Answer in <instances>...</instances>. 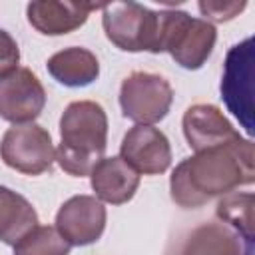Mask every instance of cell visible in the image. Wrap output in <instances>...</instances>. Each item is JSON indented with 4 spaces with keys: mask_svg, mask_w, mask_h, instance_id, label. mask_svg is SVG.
I'll return each instance as SVG.
<instances>
[{
    "mask_svg": "<svg viewBox=\"0 0 255 255\" xmlns=\"http://www.w3.org/2000/svg\"><path fill=\"white\" fill-rule=\"evenodd\" d=\"M255 179V151L251 139L197 151L183 159L169 177L171 199L185 209L201 207L217 195H227Z\"/></svg>",
    "mask_w": 255,
    "mask_h": 255,
    "instance_id": "obj_1",
    "label": "cell"
},
{
    "mask_svg": "<svg viewBox=\"0 0 255 255\" xmlns=\"http://www.w3.org/2000/svg\"><path fill=\"white\" fill-rule=\"evenodd\" d=\"M108 145V116L96 102H72L60 118L58 165L76 177L90 175L104 159Z\"/></svg>",
    "mask_w": 255,
    "mask_h": 255,
    "instance_id": "obj_2",
    "label": "cell"
},
{
    "mask_svg": "<svg viewBox=\"0 0 255 255\" xmlns=\"http://www.w3.org/2000/svg\"><path fill=\"white\" fill-rule=\"evenodd\" d=\"M215 26L201 18H191L181 10H159L157 54L169 56L185 70H199L215 48Z\"/></svg>",
    "mask_w": 255,
    "mask_h": 255,
    "instance_id": "obj_3",
    "label": "cell"
},
{
    "mask_svg": "<svg viewBox=\"0 0 255 255\" xmlns=\"http://www.w3.org/2000/svg\"><path fill=\"white\" fill-rule=\"evenodd\" d=\"M102 26L108 40L124 52H151L157 54L159 12H153L137 2L106 4Z\"/></svg>",
    "mask_w": 255,
    "mask_h": 255,
    "instance_id": "obj_4",
    "label": "cell"
},
{
    "mask_svg": "<svg viewBox=\"0 0 255 255\" xmlns=\"http://www.w3.org/2000/svg\"><path fill=\"white\" fill-rule=\"evenodd\" d=\"M173 90L169 82L157 74L133 72L120 88L122 114L137 126H153L163 120L171 108Z\"/></svg>",
    "mask_w": 255,
    "mask_h": 255,
    "instance_id": "obj_5",
    "label": "cell"
},
{
    "mask_svg": "<svg viewBox=\"0 0 255 255\" xmlns=\"http://www.w3.org/2000/svg\"><path fill=\"white\" fill-rule=\"evenodd\" d=\"M2 161L26 175L48 171L56 159L50 131L38 124H22L10 128L0 141Z\"/></svg>",
    "mask_w": 255,
    "mask_h": 255,
    "instance_id": "obj_6",
    "label": "cell"
},
{
    "mask_svg": "<svg viewBox=\"0 0 255 255\" xmlns=\"http://www.w3.org/2000/svg\"><path fill=\"white\" fill-rule=\"evenodd\" d=\"M253 40L247 38L229 50L221 80V96L247 131H253Z\"/></svg>",
    "mask_w": 255,
    "mask_h": 255,
    "instance_id": "obj_7",
    "label": "cell"
},
{
    "mask_svg": "<svg viewBox=\"0 0 255 255\" xmlns=\"http://www.w3.org/2000/svg\"><path fill=\"white\" fill-rule=\"evenodd\" d=\"M46 106V90L28 68H16L0 78V118L14 124H32Z\"/></svg>",
    "mask_w": 255,
    "mask_h": 255,
    "instance_id": "obj_8",
    "label": "cell"
},
{
    "mask_svg": "<svg viewBox=\"0 0 255 255\" xmlns=\"http://www.w3.org/2000/svg\"><path fill=\"white\" fill-rule=\"evenodd\" d=\"M56 229L70 245H92L106 229V207L98 197L74 195L58 209Z\"/></svg>",
    "mask_w": 255,
    "mask_h": 255,
    "instance_id": "obj_9",
    "label": "cell"
},
{
    "mask_svg": "<svg viewBox=\"0 0 255 255\" xmlns=\"http://www.w3.org/2000/svg\"><path fill=\"white\" fill-rule=\"evenodd\" d=\"M120 157L137 173L157 175L171 163L169 139L153 126H133L122 139Z\"/></svg>",
    "mask_w": 255,
    "mask_h": 255,
    "instance_id": "obj_10",
    "label": "cell"
},
{
    "mask_svg": "<svg viewBox=\"0 0 255 255\" xmlns=\"http://www.w3.org/2000/svg\"><path fill=\"white\" fill-rule=\"evenodd\" d=\"M163 255H247V245L223 221H209L171 241Z\"/></svg>",
    "mask_w": 255,
    "mask_h": 255,
    "instance_id": "obj_11",
    "label": "cell"
},
{
    "mask_svg": "<svg viewBox=\"0 0 255 255\" xmlns=\"http://www.w3.org/2000/svg\"><path fill=\"white\" fill-rule=\"evenodd\" d=\"M106 4L98 2H70V0H44L26 6L28 22L40 34L62 36L84 26L92 10H102Z\"/></svg>",
    "mask_w": 255,
    "mask_h": 255,
    "instance_id": "obj_12",
    "label": "cell"
},
{
    "mask_svg": "<svg viewBox=\"0 0 255 255\" xmlns=\"http://www.w3.org/2000/svg\"><path fill=\"white\" fill-rule=\"evenodd\" d=\"M183 135L195 153L241 137L221 110L211 104H195L183 114Z\"/></svg>",
    "mask_w": 255,
    "mask_h": 255,
    "instance_id": "obj_13",
    "label": "cell"
},
{
    "mask_svg": "<svg viewBox=\"0 0 255 255\" xmlns=\"http://www.w3.org/2000/svg\"><path fill=\"white\" fill-rule=\"evenodd\" d=\"M90 177L96 197L112 205L129 201L139 185V173L122 157H104L92 169Z\"/></svg>",
    "mask_w": 255,
    "mask_h": 255,
    "instance_id": "obj_14",
    "label": "cell"
},
{
    "mask_svg": "<svg viewBox=\"0 0 255 255\" xmlns=\"http://www.w3.org/2000/svg\"><path fill=\"white\" fill-rule=\"evenodd\" d=\"M46 68L58 84L68 88L90 86L100 76V62L96 54L78 46L60 50L54 56H50Z\"/></svg>",
    "mask_w": 255,
    "mask_h": 255,
    "instance_id": "obj_15",
    "label": "cell"
},
{
    "mask_svg": "<svg viewBox=\"0 0 255 255\" xmlns=\"http://www.w3.org/2000/svg\"><path fill=\"white\" fill-rule=\"evenodd\" d=\"M36 225L38 213L32 203L10 187L0 185V241L14 247Z\"/></svg>",
    "mask_w": 255,
    "mask_h": 255,
    "instance_id": "obj_16",
    "label": "cell"
},
{
    "mask_svg": "<svg viewBox=\"0 0 255 255\" xmlns=\"http://www.w3.org/2000/svg\"><path fill=\"white\" fill-rule=\"evenodd\" d=\"M217 217L235 229L245 241L253 237V195L251 193H227L217 203Z\"/></svg>",
    "mask_w": 255,
    "mask_h": 255,
    "instance_id": "obj_17",
    "label": "cell"
},
{
    "mask_svg": "<svg viewBox=\"0 0 255 255\" xmlns=\"http://www.w3.org/2000/svg\"><path fill=\"white\" fill-rule=\"evenodd\" d=\"M70 249L72 245L56 227L36 225L14 245V255H70Z\"/></svg>",
    "mask_w": 255,
    "mask_h": 255,
    "instance_id": "obj_18",
    "label": "cell"
},
{
    "mask_svg": "<svg viewBox=\"0 0 255 255\" xmlns=\"http://www.w3.org/2000/svg\"><path fill=\"white\" fill-rule=\"evenodd\" d=\"M243 8H245V2H209V0L199 2L201 14L213 22H227L235 18Z\"/></svg>",
    "mask_w": 255,
    "mask_h": 255,
    "instance_id": "obj_19",
    "label": "cell"
},
{
    "mask_svg": "<svg viewBox=\"0 0 255 255\" xmlns=\"http://www.w3.org/2000/svg\"><path fill=\"white\" fill-rule=\"evenodd\" d=\"M18 62H20V50L16 40L6 30L0 28V78L14 72Z\"/></svg>",
    "mask_w": 255,
    "mask_h": 255,
    "instance_id": "obj_20",
    "label": "cell"
}]
</instances>
